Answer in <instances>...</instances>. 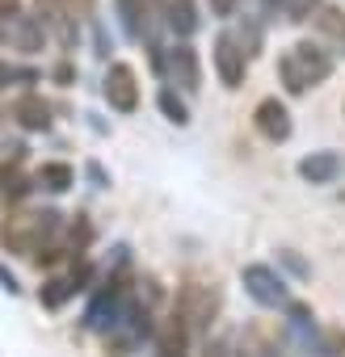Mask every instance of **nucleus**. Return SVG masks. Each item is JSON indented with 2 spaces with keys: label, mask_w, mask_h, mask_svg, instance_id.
Here are the masks:
<instances>
[{
  "label": "nucleus",
  "mask_w": 345,
  "mask_h": 357,
  "mask_svg": "<svg viewBox=\"0 0 345 357\" xmlns=\"http://www.w3.org/2000/svg\"><path fill=\"white\" fill-rule=\"evenodd\" d=\"M232 38H236V47H240L244 59H257L261 55V43H265V22L261 17H244L240 30H232Z\"/></svg>",
  "instance_id": "nucleus-19"
},
{
  "label": "nucleus",
  "mask_w": 345,
  "mask_h": 357,
  "mask_svg": "<svg viewBox=\"0 0 345 357\" xmlns=\"http://www.w3.org/2000/svg\"><path fill=\"white\" fill-rule=\"evenodd\" d=\"M232 357H274V349H270V340H261L257 332H249V336H244V344H240Z\"/></svg>",
  "instance_id": "nucleus-24"
},
{
  "label": "nucleus",
  "mask_w": 345,
  "mask_h": 357,
  "mask_svg": "<svg viewBox=\"0 0 345 357\" xmlns=\"http://www.w3.org/2000/svg\"><path fill=\"white\" fill-rule=\"evenodd\" d=\"M34 22L43 26V34H55V43L64 51H76L80 26H76V13L64 5V0H34Z\"/></svg>",
  "instance_id": "nucleus-6"
},
{
  "label": "nucleus",
  "mask_w": 345,
  "mask_h": 357,
  "mask_svg": "<svg viewBox=\"0 0 345 357\" xmlns=\"http://www.w3.org/2000/svg\"><path fill=\"white\" fill-rule=\"evenodd\" d=\"M311 22H316V34L332 47L328 55H345V9H337V5H320V9L311 13Z\"/></svg>",
  "instance_id": "nucleus-15"
},
{
  "label": "nucleus",
  "mask_w": 345,
  "mask_h": 357,
  "mask_svg": "<svg viewBox=\"0 0 345 357\" xmlns=\"http://www.w3.org/2000/svg\"><path fill=\"white\" fill-rule=\"evenodd\" d=\"M316 9H320V0H286V5H282L286 22H307Z\"/></svg>",
  "instance_id": "nucleus-25"
},
{
  "label": "nucleus",
  "mask_w": 345,
  "mask_h": 357,
  "mask_svg": "<svg viewBox=\"0 0 345 357\" xmlns=\"http://www.w3.org/2000/svg\"><path fill=\"white\" fill-rule=\"evenodd\" d=\"M22 151H26V147H17L13 164L0 168V198H9V202H22V198L34 190V176H26V172H22Z\"/></svg>",
  "instance_id": "nucleus-18"
},
{
  "label": "nucleus",
  "mask_w": 345,
  "mask_h": 357,
  "mask_svg": "<svg viewBox=\"0 0 345 357\" xmlns=\"http://www.w3.org/2000/svg\"><path fill=\"white\" fill-rule=\"evenodd\" d=\"M13 122L22 130H47L51 126V109H47V101L38 93H26V97L13 101Z\"/></svg>",
  "instance_id": "nucleus-17"
},
{
  "label": "nucleus",
  "mask_w": 345,
  "mask_h": 357,
  "mask_svg": "<svg viewBox=\"0 0 345 357\" xmlns=\"http://www.w3.org/2000/svg\"><path fill=\"white\" fill-rule=\"evenodd\" d=\"M13 80H26V84H34V80H38V72H30V68H13V63H5V59H0V89H9Z\"/></svg>",
  "instance_id": "nucleus-26"
},
{
  "label": "nucleus",
  "mask_w": 345,
  "mask_h": 357,
  "mask_svg": "<svg viewBox=\"0 0 345 357\" xmlns=\"http://www.w3.org/2000/svg\"><path fill=\"white\" fill-rule=\"evenodd\" d=\"M22 17H26L22 0H0V47L13 43V34H17V22H22Z\"/></svg>",
  "instance_id": "nucleus-23"
},
{
  "label": "nucleus",
  "mask_w": 345,
  "mask_h": 357,
  "mask_svg": "<svg viewBox=\"0 0 345 357\" xmlns=\"http://www.w3.org/2000/svg\"><path fill=\"white\" fill-rule=\"evenodd\" d=\"M341 172H345V160L337 151H311L299 160V176L307 185H332Z\"/></svg>",
  "instance_id": "nucleus-13"
},
{
  "label": "nucleus",
  "mask_w": 345,
  "mask_h": 357,
  "mask_svg": "<svg viewBox=\"0 0 345 357\" xmlns=\"http://www.w3.org/2000/svg\"><path fill=\"white\" fill-rule=\"evenodd\" d=\"M152 332H156V319H152V294L143 298V294L131 290L122 315L110 324V332H105L101 340H105V353H110V357H131V353L143 349V340H147Z\"/></svg>",
  "instance_id": "nucleus-3"
},
{
  "label": "nucleus",
  "mask_w": 345,
  "mask_h": 357,
  "mask_svg": "<svg viewBox=\"0 0 345 357\" xmlns=\"http://www.w3.org/2000/svg\"><path fill=\"white\" fill-rule=\"evenodd\" d=\"M332 55L320 47V43H295L291 51H282V59H278V80H282V89L291 93V97H303L307 89H316V84H324L328 76H332Z\"/></svg>",
  "instance_id": "nucleus-2"
},
{
  "label": "nucleus",
  "mask_w": 345,
  "mask_h": 357,
  "mask_svg": "<svg viewBox=\"0 0 345 357\" xmlns=\"http://www.w3.org/2000/svg\"><path fill=\"white\" fill-rule=\"evenodd\" d=\"M101 93H105L110 109L135 114V109H139V80H135V68H131V63H110V68H105V80H101Z\"/></svg>",
  "instance_id": "nucleus-9"
},
{
  "label": "nucleus",
  "mask_w": 345,
  "mask_h": 357,
  "mask_svg": "<svg viewBox=\"0 0 345 357\" xmlns=\"http://www.w3.org/2000/svg\"><path fill=\"white\" fill-rule=\"evenodd\" d=\"M282 261H286V265H291V269H295L299 278H307V273H311V269H307V265H303V261H299L295 252H282Z\"/></svg>",
  "instance_id": "nucleus-33"
},
{
  "label": "nucleus",
  "mask_w": 345,
  "mask_h": 357,
  "mask_svg": "<svg viewBox=\"0 0 345 357\" xmlns=\"http://www.w3.org/2000/svg\"><path fill=\"white\" fill-rule=\"evenodd\" d=\"M324 357H345V328L324 332Z\"/></svg>",
  "instance_id": "nucleus-27"
},
{
  "label": "nucleus",
  "mask_w": 345,
  "mask_h": 357,
  "mask_svg": "<svg viewBox=\"0 0 345 357\" xmlns=\"http://www.w3.org/2000/svg\"><path fill=\"white\" fill-rule=\"evenodd\" d=\"M253 126H257V135L261 139H270V143H286L291 139V109L278 101V97H265L257 109H253Z\"/></svg>",
  "instance_id": "nucleus-12"
},
{
  "label": "nucleus",
  "mask_w": 345,
  "mask_h": 357,
  "mask_svg": "<svg viewBox=\"0 0 345 357\" xmlns=\"http://www.w3.org/2000/svg\"><path fill=\"white\" fill-rule=\"evenodd\" d=\"M172 315L186 324L190 340L211 336V324H215V315H219V290H215V286H207V282H186V286L177 290Z\"/></svg>",
  "instance_id": "nucleus-4"
},
{
  "label": "nucleus",
  "mask_w": 345,
  "mask_h": 357,
  "mask_svg": "<svg viewBox=\"0 0 345 357\" xmlns=\"http://www.w3.org/2000/svg\"><path fill=\"white\" fill-rule=\"evenodd\" d=\"M156 105H160V114H164L172 126H190V109H186V101L177 97V89L164 84V89L156 93Z\"/></svg>",
  "instance_id": "nucleus-21"
},
{
  "label": "nucleus",
  "mask_w": 345,
  "mask_h": 357,
  "mask_svg": "<svg viewBox=\"0 0 345 357\" xmlns=\"http://www.w3.org/2000/svg\"><path fill=\"white\" fill-rule=\"evenodd\" d=\"M286 336L299 344L303 357H324V332L316 328V315L307 303H286Z\"/></svg>",
  "instance_id": "nucleus-10"
},
{
  "label": "nucleus",
  "mask_w": 345,
  "mask_h": 357,
  "mask_svg": "<svg viewBox=\"0 0 345 357\" xmlns=\"http://www.w3.org/2000/svg\"><path fill=\"white\" fill-rule=\"evenodd\" d=\"M64 5H68L72 13H93V9H97V0H64Z\"/></svg>",
  "instance_id": "nucleus-32"
},
{
  "label": "nucleus",
  "mask_w": 345,
  "mask_h": 357,
  "mask_svg": "<svg viewBox=\"0 0 345 357\" xmlns=\"http://www.w3.org/2000/svg\"><path fill=\"white\" fill-rule=\"evenodd\" d=\"M43 26L34 22V13H26L22 22H17V34H13V47L17 51H26V55H34V51H43Z\"/></svg>",
  "instance_id": "nucleus-22"
},
{
  "label": "nucleus",
  "mask_w": 345,
  "mask_h": 357,
  "mask_svg": "<svg viewBox=\"0 0 345 357\" xmlns=\"http://www.w3.org/2000/svg\"><path fill=\"white\" fill-rule=\"evenodd\" d=\"M240 282H244L249 298L261 303V307H286V303H291V290H286L282 273H274L270 265H257V261L244 265V269H240Z\"/></svg>",
  "instance_id": "nucleus-7"
},
{
  "label": "nucleus",
  "mask_w": 345,
  "mask_h": 357,
  "mask_svg": "<svg viewBox=\"0 0 345 357\" xmlns=\"http://www.w3.org/2000/svg\"><path fill=\"white\" fill-rule=\"evenodd\" d=\"M59 227H64L59 211H22L0 223V244H5V252H17V257H38L43 248L55 244Z\"/></svg>",
  "instance_id": "nucleus-1"
},
{
  "label": "nucleus",
  "mask_w": 345,
  "mask_h": 357,
  "mask_svg": "<svg viewBox=\"0 0 345 357\" xmlns=\"http://www.w3.org/2000/svg\"><path fill=\"white\" fill-rule=\"evenodd\" d=\"M72 181H76V172H72V164H59V160H51V164H43V168L34 172V185L51 190V194H64V190H68Z\"/></svg>",
  "instance_id": "nucleus-20"
},
{
  "label": "nucleus",
  "mask_w": 345,
  "mask_h": 357,
  "mask_svg": "<svg viewBox=\"0 0 345 357\" xmlns=\"http://www.w3.org/2000/svg\"><path fill=\"white\" fill-rule=\"evenodd\" d=\"M152 68L168 80V89H172V84L186 89V93H198V89H203V63H198V51H194L190 43H172V47H164L160 59H156Z\"/></svg>",
  "instance_id": "nucleus-5"
},
{
  "label": "nucleus",
  "mask_w": 345,
  "mask_h": 357,
  "mask_svg": "<svg viewBox=\"0 0 345 357\" xmlns=\"http://www.w3.org/2000/svg\"><path fill=\"white\" fill-rule=\"evenodd\" d=\"M257 5H261V22H265V17H278V13H282L286 0H257Z\"/></svg>",
  "instance_id": "nucleus-30"
},
{
  "label": "nucleus",
  "mask_w": 345,
  "mask_h": 357,
  "mask_svg": "<svg viewBox=\"0 0 345 357\" xmlns=\"http://www.w3.org/2000/svg\"><path fill=\"white\" fill-rule=\"evenodd\" d=\"M0 286H5L9 294H22V286H17V278H13V273H9L5 265H0Z\"/></svg>",
  "instance_id": "nucleus-31"
},
{
  "label": "nucleus",
  "mask_w": 345,
  "mask_h": 357,
  "mask_svg": "<svg viewBox=\"0 0 345 357\" xmlns=\"http://www.w3.org/2000/svg\"><path fill=\"white\" fill-rule=\"evenodd\" d=\"M93 273H97V269H93L89 261H76V265H72L68 273L51 278V282H47L43 290H38V303H43L47 311H59V307H64L68 298H76L80 290H89V286H93Z\"/></svg>",
  "instance_id": "nucleus-8"
},
{
  "label": "nucleus",
  "mask_w": 345,
  "mask_h": 357,
  "mask_svg": "<svg viewBox=\"0 0 345 357\" xmlns=\"http://www.w3.org/2000/svg\"><path fill=\"white\" fill-rule=\"evenodd\" d=\"M211 59H215V76H219L223 89H240V84H244V76H249V59L240 55L232 30L215 34V51H211Z\"/></svg>",
  "instance_id": "nucleus-11"
},
{
  "label": "nucleus",
  "mask_w": 345,
  "mask_h": 357,
  "mask_svg": "<svg viewBox=\"0 0 345 357\" xmlns=\"http://www.w3.org/2000/svg\"><path fill=\"white\" fill-rule=\"evenodd\" d=\"M236 5H240V0H211V13H215V17H232Z\"/></svg>",
  "instance_id": "nucleus-29"
},
{
  "label": "nucleus",
  "mask_w": 345,
  "mask_h": 357,
  "mask_svg": "<svg viewBox=\"0 0 345 357\" xmlns=\"http://www.w3.org/2000/svg\"><path fill=\"white\" fill-rule=\"evenodd\" d=\"M156 9H160V22H164L168 34L190 38L198 30V5L194 0H156Z\"/></svg>",
  "instance_id": "nucleus-14"
},
{
  "label": "nucleus",
  "mask_w": 345,
  "mask_h": 357,
  "mask_svg": "<svg viewBox=\"0 0 345 357\" xmlns=\"http://www.w3.org/2000/svg\"><path fill=\"white\" fill-rule=\"evenodd\" d=\"M203 357H232V344H228V336H215V340H207Z\"/></svg>",
  "instance_id": "nucleus-28"
},
{
  "label": "nucleus",
  "mask_w": 345,
  "mask_h": 357,
  "mask_svg": "<svg viewBox=\"0 0 345 357\" xmlns=\"http://www.w3.org/2000/svg\"><path fill=\"white\" fill-rule=\"evenodd\" d=\"M190 332L177 315H168L160 328H156V357H190Z\"/></svg>",
  "instance_id": "nucleus-16"
}]
</instances>
